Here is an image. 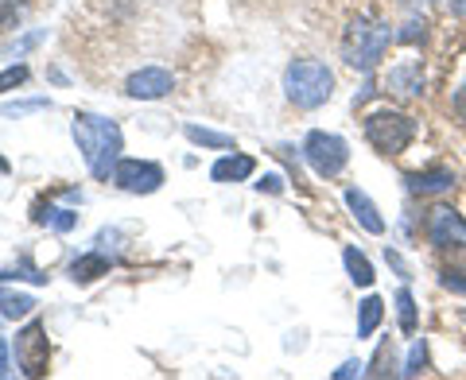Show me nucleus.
Segmentation results:
<instances>
[{
    "mask_svg": "<svg viewBox=\"0 0 466 380\" xmlns=\"http://www.w3.org/2000/svg\"><path fill=\"white\" fill-rule=\"evenodd\" d=\"M397 318H400L404 334H416V299H412V291L408 287L397 291Z\"/></svg>",
    "mask_w": 466,
    "mask_h": 380,
    "instance_id": "nucleus-19",
    "label": "nucleus"
},
{
    "mask_svg": "<svg viewBox=\"0 0 466 380\" xmlns=\"http://www.w3.org/2000/svg\"><path fill=\"white\" fill-rule=\"evenodd\" d=\"M408 186H412V195H443V190L455 186V175H451L447 167L416 171V175H408Z\"/></svg>",
    "mask_w": 466,
    "mask_h": 380,
    "instance_id": "nucleus-11",
    "label": "nucleus"
},
{
    "mask_svg": "<svg viewBox=\"0 0 466 380\" xmlns=\"http://www.w3.org/2000/svg\"><path fill=\"white\" fill-rule=\"evenodd\" d=\"M187 140H191V144H202V148H218V152L233 148V136L214 133V128H202V125H187Z\"/></svg>",
    "mask_w": 466,
    "mask_h": 380,
    "instance_id": "nucleus-18",
    "label": "nucleus"
},
{
    "mask_svg": "<svg viewBox=\"0 0 466 380\" xmlns=\"http://www.w3.org/2000/svg\"><path fill=\"white\" fill-rule=\"evenodd\" d=\"M113 183L128 195H152V190L164 186V167L148 164V159H121L113 171Z\"/></svg>",
    "mask_w": 466,
    "mask_h": 380,
    "instance_id": "nucleus-7",
    "label": "nucleus"
},
{
    "mask_svg": "<svg viewBox=\"0 0 466 380\" xmlns=\"http://www.w3.org/2000/svg\"><path fill=\"white\" fill-rule=\"evenodd\" d=\"M106 272H109V260L101 253H86V256H78L75 265H70L75 284H90V280H97V275H106Z\"/></svg>",
    "mask_w": 466,
    "mask_h": 380,
    "instance_id": "nucleus-13",
    "label": "nucleus"
},
{
    "mask_svg": "<svg viewBox=\"0 0 466 380\" xmlns=\"http://www.w3.org/2000/svg\"><path fill=\"white\" fill-rule=\"evenodd\" d=\"M381 318H385V303L370 295V299H361V311H358V338H373V330L381 326Z\"/></svg>",
    "mask_w": 466,
    "mask_h": 380,
    "instance_id": "nucleus-14",
    "label": "nucleus"
},
{
    "mask_svg": "<svg viewBox=\"0 0 466 380\" xmlns=\"http://www.w3.org/2000/svg\"><path fill=\"white\" fill-rule=\"evenodd\" d=\"M455 109H459V113L466 116V82H462V90L455 94Z\"/></svg>",
    "mask_w": 466,
    "mask_h": 380,
    "instance_id": "nucleus-29",
    "label": "nucleus"
},
{
    "mask_svg": "<svg viewBox=\"0 0 466 380\" xmlns=\"http://www.w3.org/2000/svg\"><path fill=\"white\" fill-rule=\"evenodd\" d=\"M330 90H334V75L319 58H296V63L284 70V94L291 105H299V109L327 105Z\"/></svg>",
    "mask_w": 466,
    "mask_h": 380,
    "instance_id": "nucleus-3",
    "label": "nucleus"
},
{
    "mask_svg": "<svg viewBox=\"0 0 466 380\" xmlns=\"http://www.w3.org/2000/svg\"><path fill=\"white\" fill-rule=\"evenodd\" d=\"M342 265H346L350 280H354L358 287H370V284L377 280V275H373V265H370V260L358 253V248H346V253H342Z\"/></svg>",
    "mask_w": 466,
    "mask_h": 380,
    "instance_id": "nucleus-16",
    "label": "nucleus"
},
{
    "mask_svg": "<svg viewBox=\"0 0 466 380\" xmlns=\"http://www.w3.org/2000/svg\"><path fill=\"white\" fill-rule=\"evenodd\" d=\"M257 186H260V190H268V195H280V190H284V183L276 179V175H265V179H260Z\"/></svg>",
    "mask_w": 466,
    "mask_h": 380,
    "instance_id": "nucleus-26",
    "label": "nucleus"
},
{
    "mask_svg": "<svg viewBox=\"0 0 466 380\" xmlns=\"http://www.w3.org/2000/svg\"><path fill=\"white\" fill-rule=\"evenodd\" d=\"M47 361H51V349H47V330L43 323H27L16 334V365L24 376H43L47 373Z\"/></svg>",
    "mask_w": 466,
    "mask_h": 380,
    "instance_id": "nucleus-6",
    "label": "nucleus"
},
{
    "mask_svg": "<svg viewBox=\"0 0 466 380\" xmlns=\"http://www.w3.org/2000/svg\"><path fill=\"white\" fill-rule=\"evenodd\" d=\"M366 140L381 155H400L408 144L416 140V121L404 113H389V109L370 113L366 116Z\"/></svg>",
    "mask_w": 466,
    "mask_h": 380,
    "instance_id": "nucleus-4",
    "label": "nucleus"
},
{
    "mask_svg": "<svg viewBox=\"0 0 466 380\" xmlns=\"http://www.w3.org/2000/svg\"><path fill=\"white\" fill-rule=\"evenodd\" d=\"M346 206H350V214H354L358 222H361V229H366V233H385L381 214H377V206L370 202V195H366V190L350 186V190H346Z\"/></svg>",
    "mask_w": 466,
    "mask_h": 380,
    "instance_id": "nucleus-10",
    "label": "nucleus"
},
{
    "mask_svg": "<svg viewBox=\"0 0 466 380\" xmlns=\"http://www.w3.org/2000/svg\"><path fill=\"white\" fill-rule=\"evenodd\" d=\"M389 85L404 97H416L420 90H424V78H420V66H397L389 70Z\"/></svg>",
    "mask_w": 466,
    "mask_h": 380,
    "instance_id": "nucleus-15",
    "label": "nucleus"
},
{
    "mask_svg": "<svg viewBox=\"0 0 466 380\" xmlns=\"http://www.w3.org/2000/svg\"><path fill=\"white\" fill-rule=\"evenodd\" d=\"M8 369H12V361H8V345L0 342V376H8Z\"/></svg>",
    "mask_w": 466,
    "mask_h": 380,
    "instance_id": "nucleus-28",
    "label": "nucleus"
},
{
    "mask_svg": "<svg viewBox=\"0 0 466 380\" xmlns=\"http://www.w3.org/2000/svg\"><path fill=\"white\" fill-rule=\"evenodd\" d=\"M20 20V5H12V0H0V27H12Z\"/></svg>",
    "mask_w": 466,
    "mask_h": 380,
    "instance_id": "nucleus-23",
    "label": "nucleus"
},
{
    "mask_svg": "<svg viewBox=\"0 0 466 380\" xmlns=\"http://www.w3.org/2000/svg\"><path fill=\"white\" fill-rule=\"evenodd\" d=\"M75 140L94 179H109L121 164V128L106 116L94 113H75Z\"/></svg>",
    "mask_w": 466,
    "mask_h": 380,
    "instance_id": "nucleus-1",
    "label": "nucleus"
},
{
    "mask_svg": "<svg viewBox=\"0 0 466 380\" xmlns=\"http://www.w3.org/2000/svg\"><path fill=\"white\" fill-rule=\"evenodd\" d=\"M424 361H428V349H424V342H416V345H412V354H408V365H404V376H416L420 369H424Z\"/></svg>",
    "mask_w": 466,
    "mask_h": 380,
    "instance_id": "nucleus-21",
    "label": "nucleus"
},
{
    "mask_svg": "<svg viewBox=\"0 0 466 380\" xmlns=\"http://www.w3.org/2000/svg\"><path fill=\"white\" fill-rule=\"evenodd\" d=\"M35 311L32 295H20V291H0V318H24Z\"/></svg>",
    "mask_w": 466,
    "mask_h": 380,
    "instance_id": "nucleus-17",
    "label": "nucleus"
},
{
    "mask_svg": "<svg viewBox=\"0 0 466 380\" xmlns=\"http://www.w3.org/2000/svg\"><path fill=\"white\" fill-rule=\"evenodd\" d=\"M303 159L311 164V171L319 175V179H334L342 167H346V159H350V148H346V140L342 136H334V133H315L303 140Z\"/></svg>",
    "mask_w": 466,
    "mask_h": 380,
    "instance_id": "nucleus-5",
    "label": "nucleus"
},
{
    "mask_svg": "<svg viewBox=\"0 0 466 380\" xmlns=\"http://www.w3.org/2000/svg\"><path fill=\"white\" fill-rule=\"evenodd\" d=\"M443 287L447 291H462L466 295V272H443Z\"/></svg>",
    "mask_w": 466,
    "mask_h": 380,
    "instance_id": "nucleus-24",
    "label": "nucleus"
},
{
    "mask_svg": "<svg viewBox=\"0 0 466 380\" xmlns=\"http://www.w3.org/2000/svg\"><path fill=\"white\" fill-rule=\"evenodd\" d=\"M428 241L435 248H451V245H466V217L455 214L451 206H435L428 217Z\"/></svg>",
    "mask_w": 466,
    "mask_h": 380,
    "instance_id": "nucleus-9",
    "label": "nucleus"
},
{
    "mask_svg": "<svg viewBox=\"0 0 466 380\" xmlns=\"http://www.w3.org/2000/svg\"><path fill=\"white\" fill-rule=\"evenodd\" d=\"M451 8H455V16L466 20V0H451Z\"/></svg>",
    "mask_w": 466,
    "mask_h": 380,
    "instance_id": "nucleus-30",
    "label": "nucleus"
},
{
    "mask_svg": "<svg viewBox=\"0 0 466 380\" xmlns=\"http://www.w3.org/2000/svg\"><path fill=\"white\" fill-rule=\"evenodd\" d=\"M389 43H392V27L385 20L358 16L342 35V58L354 70H361V75H370V70H377V63L385 58Z\"/></svg>",
    "mask_w": 466,
    "mask_h": 380,
    "instance_id": "nucleus-2",
    "label": "nucleus"
},
{
    "mask_svg": "<svg viewBox=\"0 0 466 380\" xmlns=\"http://www.w3.org/2000/svg\"><path fill=\"white\" fill-rule=\"evenodd\" d=\"M253 159L249 155H222L218 164L210 167V179L214 183H245L253 175Z\"/></svg>",
    "mask_w": 466,
    "mask_h": 380,
    "instance_id": "nucleus-12",
    "label": "nucleus"
},
{
    "mask_svg": "<svg viewBox=\"0 0 466 380\" xmlns=\"http://www.w3.org/2000/svg\"><path fill=\"white\" fill-rule=\"evenodd\" d=\"M47 109V101L35 97V101H16V105H5V116H20V113H39Z\"/></svg>",
    "mask_w": 466,
    "mask_h": 380,
    "instance_id": "nucleus-22",
    "label": "nucleus"
},
{
    "mask_svg": "<svg viewBox=\"0 0 466 380\" xmlns=\"http://www.w3.org/2000/svg\"><path fill=\"white\" fill-rule=\"evenodd\" d=\"M27 82V66L16 63V66H8V70H0V94H8V90H16V85Z\"/></svg>",
    "mask_w": 466,
    "mask_h": 380,
    "instance_id": "nucleus-20",
    "label": "nucleus"
},
{
    "mask_svg": "<svg viewBox=\"0 0 466 380\" xmlns=\"http://www.w3.org/2000/svg\"><path fill=\"white\" fill-rule=\"evenodd\" d=\"M171 85H175L171 70H164V66H144V70H137V75H128L125 94L137 97V101H159V97L171 94Z\"/></svg>",
    "mask_w": 466,
    "mask_h": 380,
    "instance_id": "nucleus-8",
    "label": "nucleus"
},
{
    "mask_svg": "<svg viewBox=\"0 0 466 380\" xmlns=\"http://www.w3.org/2000/svg\"><path fill=\"white\" fill-rule=\"evenodd\" d=\"M404 27H408V32H400V39H404V43H416V39H424V20H408Z\"/></svg>",
    "mask_w": 466,
    "mask_h": 380,
    "instance_id": "nucleus-25",
    "label": "nucleus"
},
{
    "mask_svg": "<svg viewBox=\"0 0 466 380\" xmlns=\"http://www.w3.org/2000/svg\"><path fill=\"white\" fill-rule=\"evenodd\" d=\"M358 373H361V361H346L342 369H334V376H339V380H346V376H358Z\"/></svg>",
    "mask_w": 466,
    "mask_h": 380,
    "instance_id": "nucleus-27",
    "label": "nucleus"
}]
</instances>
